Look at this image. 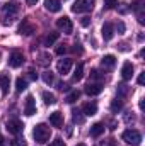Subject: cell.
Listing matches in <instances>:
<instances>
[{
	"instance_id": "cell-46",
	"label": "cell",
	"mask_w": 145,
	"mask_h": 146,
	"mask_svg": "<svg viewBox=\"0 0 145 146\" xmlns=\"http://www.w3.org/2000/svg\"><path fill=\"white\" fill-rule=\"evenodd\" d=\"M126 46H128V44H125V42H123V44L119 46V49H121V51H128V48H126Z\"/></svg>"
},
{
	"instance_id": "cell-16",
	"label": "cell",
	"mask_w": 145,
	"mask_h": 146,
	"mask_svg": "<svg viewBox=\"0 0 145 146\" xmlns=\"http://www.w3.org/2000/svg\"><path fill=\"white\" fill-rule=\"evenodd\" d=\"M103 133H104V124L103 122H96V124L91 126V136L92 138H99Z\"/></svg>"
},
{
	"instance_id": "cell-23",
	"label": "cell",
	"mask_w": 145,
	"mask_h": 146,
	"mask_svg": "<svg viewBox=\"0 0 145 146\" xmlns=\"http://www.w3.org/2000/svg\"><path fill=\"white\" fill-rule=\"evenodd\" d=\"M82 76H84V65H77L75 72H73V80L79 82V80H82Z\"/></svg>"
},
{
	"instance_id": "cell-24",
	"label": "cell",
	"mask_w": 145,
	"mask_h": 146,
	"mask_svg": "<svg viewBox=\"0 0 145 146\" xmlns=\"http://www.w3.org/2000/svg\"><path fill=\"white\" fill-rule=\"evenodd\" d=\"M58 36H60L58 33H51V34H48V36H46V39H44V44H46V46H53V44L56 42Z\"/></svg>"
},
{
	"instance_id": "cell-48",
	"label": "cell",
	"mask_w": 145,
	"mask_h": 146,
	"mask_svg": "<svg viewBox=\"0 0 145 146\" xmlns=\"http://www.w3.org/2000/svg\"><path fill=\"white\" fill-rule=\"evenodd\" d=\"M77 146H85V145H77Z\"/></svg>"
},
{
	"instance_id": "cell-15",
	"label": "cell",
	"mask_w": 145,
	"mask_h": 146,
	"mask_svg": "<svg viewBox=\"0 0 145 146\" xmlns=\"http://www.w3.org/2000/svg\"><path fill=\"white\" fill-rule=\"evenodd\" d=\"M132 76H133V65L130 61H126L123 65V68H121V78L123 80H130Z\"/></svg>"
},
{
	"instance_id": "cell-21",
	"label": "cell",
	"mask_w": 145,
	"mask_h": 146,
	"mask_svg": "<svg viewBox=\"0 0 145 146\" xmlns=\"http://www.w3.org/2000/svg\"><path fill=\"white\" fill-rule=\"evenodd\" d=\"M43 100H44V104L46 106H53L56 100H55V95L51 94V92H43Z\"/></svg>"
},
{
	"instance_id": "cell-44",
	"label": "cell",
	"mask_w": 145,
	"mask_h": 146,
	"mask_svg": "<svg viewBox=\"0 0 145 146\" xmlns=\"http://www.w3.org/2000/svg\"><path fill=\"white\" fill-rule=\"evenodd\" d=\"M133 119H135V117H133V115H125V121H126V122H130V121H132V122H133Z\"/></svg>"
},
{
	"instance_id": "cell-42",
	"label": "cell",
	"mask_w": 145,
	"mask_h": 146,
	"mask_svg": "<svg viewBox=\"0 0 145 146\" xmlns=\"http://www.w3.org/2000/svg\"><path fill=\"white\" fill-rule=\"evenodd\" d=\"M73 51H75V53H82V48H80V44H75V46H73Z\"/></svg>"
},
{
	"instance_id": "cell-27",
	"label": "cell",
	"mask_w": 145,
	"mask_h": 146,
	"mask_svg": "<svg viewBox=\"0 0 145 146\" xmlns=\"http://www.w3.org/2000/svg\"><path fill=\"white\" fill-rule=\"evenodd\" d=\"M51 61V56L48 54V53H43L41 56H39V65H43V66H46L48 63Z\"/></svg>"
},
{
	"instance_id": "cell-11",
	"label": "cell",
	"mask_w": 145,
	"mask_h": 146,
	"mask_svg": "<svg viewBox=\"0 0 145 146\" xmlns=\"http://www.w3.org/2000/svg\"><path fill=\"white\" fill-rule=\"evenodd\" d=\"M101 34H103V39L104 41H111L113 36H114V26L111 22H106L103 26V29H101Z\"/></svg>"
},
{
	"instance_id": "cell-29",
	"label": "cell",
	"mask_w": 145,
	"mask_h": 146,
	"mask_svg": "<svg viewBox=\"0 0 145 146\" xmlns=\"http://www.w3.org/2000/svg\"><path fill=\"white\" fill-rule=\"evenodd\" d=\"M43 80H44V83H53V73L44 72L43 73Z\"/></svg>"
},
{
	"instance_id": "cell-47",
	"label": "cell",
	"mask_w": 145,
	"mask_h": 146,
	"mask_svg": "<svg viewBox=\"0 0 145 146\" xmlns=\"http://www.w3.org/2000/svg\"><path fill=\"white\" fill-rule=\"evenodd\" d=\"M0 146H3V136H2V133H0Z\"/></svg>"
},
{
	"instance_id": "cell-10",
	"label": "cell",
	"mask_w": 145,
	"mask_h": 146,
	"mask_svg": "<svg viewBox=\"0 0 145 146\" xmlns=\"http://www.w3.org/2000/svg\"><path fill=\"white\" fill-rule=\"evenodd\" d=\"M34 31H36L34 26H33L28 19H24V21L21 22V26H19V34H22V36H31Z\"/></svg>"
},
{
	"instance_id": "cell-1",
	"label": "cell",
	"mask_w": 145,
	"mask_h": 146,
	"mask_svg": "<svg viewBox=\"0 0 145 146\" xmlns=\"http://www.w3.org/2000/svg\"><path fill=\"white\" fill-rule=\"evenodd\" d=\"M33 136H34V139L39 145H44L50 139V136H51V129L46 124H38L34 127V131H33Z\"/></svg>"
},
{
	"instance_id": "cell-4",
	"label": "cell",
	"mask_w": 145,
	"mask_h": 146,
	"mask_svg": "<svg viewBox=\"0 0 145 146\" xmlns=\"http://www.w3.org/2000/svg\"><path fill=\"white\" fill-rule=\"evenodd\" d=\"M56 27H58L60 31H63L65 34H72V31H73L72 21H70L67 15H63V17H60V19L56 21Z\"/></svg>"
},
{
	"instance_id": "cell-34",
	"label": "cell",
	"mask_w": 145,
	"mask_h": 146,
	"mask_svg": "<svg viewBox=\"0 0 145 146\" xmlns=\"http://www.w3.org/2000/svg\"><path fill=\"white\" fill-rule=\"evenodd\" d=\"M101 146H116V139L109 138V139H106V141H103V143H101Z\"/></svg>"
},
{
	"instance_id": "cell-20",
	"label": "cell",
	"mask_w": 145,
	"mask_h": 146,
	"mask_svg": "<svg viewBox=\"0 0 145 146\" xmlns=\"http://www.w3.org/2000/svg\"><path fill=\"white\" fill-rule=\"evenodd\" d=\"M121 109H123V99L118 97V99H114V100L111 102V112L116 114V112H119Z\"/></svg>"
},
{
	"instance_id": "cell-6",
	"label": "cell",
	"mask_w": 145,
	"mask_h": 146,
	"mask_svg": "<svg viewBox=\"0 0 145 146\" xmlns=\"http://www.w3.org/2000/svg\"><path fill=\"white\" fill-rule=\"evenodd\" d=\"M72 65H73V61L70 60V58H63V60H60V61H58V65H56L58 73H60V75H67V73H70Z\"/></svg>"
},
{
	"instance_id": "cell-31",
	"label": "cell",
	"mask_w": 145,
	"mask_h": 146,
	"mask_svg": "<svg viewBox=\"0 0 145 146\" xmlns=\"http://www.w3.org/2000/svg\"><path fill=\"white\" fill-rule=\"evenodd\" d=\"M118 5V0H104V7L106 9H114Z\"/></svg>"
},
{
	"instance_id": "cell-26",
	"label": "cell",
	"mask_w": 145,
	"mask_h": 146,
	"mask_svg": "<svg viewBox=\"0 0 145 146\" xmlns=\"http://www.w3.org/2000/svg\"><path fill=\"white\" fill-rule=\"evenodd\" d=\"M79 97H80V92H79V90H72V92L67 95V99H65V100H67L68 104H73L75 100H79Z\"/></svg>"
},
{
	"instance_id": "cell-43",
	"label": "cell",
	"mask_w": 145,
	"mask_h": 146,
	"mask_svg": "<svg viewBox=\"0 0 145 146\" xmlns=\"http://www.w3.org/2000/svg\"><path fill=\"white\" fill-rule=\"evenodd\" d=\"M119 90H121V94H126V92H128L126 85H119Z\"/></svg>"
},
{
	"instance_id": "cell-22",
	"label": "cell",
	"mask_w": 145,
	"mask_h": 146,
	"mask_svg": "<svg viewBox=\"0 0 145 146\" xmlns=\"http://www.w3.org/2000/svg\"><path fill=\"white\" fill-rule=\"evenodd\" d=\"M72 117H73V122H77V124H84V115H82V110L73 109L72 110Z\"/></svg>"
},
{
	"instance_id": "cell-7",
	"label": "cell",
	"mask_w": 145,
	"mask_h": 146,
	"mask_svg": "<svg viewBox=\"0 0 145 146\" xmlns=\"http://www.w3.org/2000/svg\"><path fill=\"white\" fill-rule=\"evenodd\" d=\"M22 63H24V56H22V53L14 51V53L9 56V65H10L12 68H19Z\"/></svg>"
},
{
	"instance_id": "cell-18",
	"label": "cell",
	"mask_w": 145,
	"mask_h": 146,
	"mask_svg": "<svg viewBox=\"0 0 145 146\" xmlns=\"http://www.w3.org/2000/svg\"><path fill=\"white\" fill-rule=\"evenodd\" d=\"M101 65L106 66V68H113V66L116 65V58H114L113 54H106V56L101 58Z\"/></svg>"
},
{
	"instance_id": "cell-2",
	"label": "cell",
	"mask_w": 145,
	"mask_h": 146,
	"mask_svg": "<svg viewBox=\"0 0 145 146\" xmlns=\"http://www.w3.org/2000/svg\"><path fill=\"white\" fill-rule=\"evenodd\" d=\"M121 139H123L125 143L132 145V146H138L142 143V134H140L137 129H126V131L121 134Z\"/></svg>"
},
{
	"instance_id": "cell-9",
	"label": "cell",
	"mask_w": 145,
	"mask_h": 146,
	"mask_svg": "<svg viewBox=\"0 0 145 146\" xmlns=\"http://www.w3.org/2000/svg\"><path fill=\"white\" fill-rule=\"evenodd\" d=\"M22 129H24V124L21 121H17V119L7 122V131L10 134H19V133H22Z\"/></svg>"
},
{
	"instance_id": "cell-17",
	"label": "cell",
	"mask_w": 145,
	"mask_h": 146,
	"mask_svg": "<svg viewBox=\"0 0 145 146\" xmlns=\"http://www.w3.org/2000/svg\"><path fill=\"white\" fill-rule=\"evenodd\" d=\"M17 10H19V5L15 2H9V3L3 5V12L7 15H14V14H17Z\"/></svg>"
},
{
	"instance_id": "cell-32",
	"label": "cell",
	"mask_w": 145,
	"mask_h": 146,
	"mask_svg": "<svg viewBox=\"0 0 145 146\" xmlns=\"http://www.w3.org/2000/svg\"><path fill=\"white\" fill-rule=\"evenodd\" d=\"M56 87H58V90H62V92H68V90H70V87H68L67 83H63V82H58Z\"/></svg>"
},
{
	"instance_id": "cell-19",
	"label": "cell",
	"mask_w": 145,
	"mask_h": 146,
	"mask_svg": "<svg viewBox=\"0 0 145 146\" xmlns=\"http://www.w3.org/2000/svg\"><path fill=\"white\" fill-rule=\"evenodd\" d=\"M9 85H10V76L9 75H0V88L3 94L9 92Z\"/></svg>"
},
{
	"instance_id": "cell-14",
	"label": "cell",
	"mask_w": 145,
	"mask_h": 146,
	"mask_svg": "<svg viewBox=\"0 0 145 146\" xmlns=\"http://www.w3.org/2000/svg\"><path fill=\"white\" fill-rule=\"evenodd\" d=\"M44 9L50 12H60L62 3H60V0H44Z\"/></svg>"
},
{
	"instance_id": "cell-25",
	"label": "cell",
	"mask_w": 145,
	"mask_h": 146,
	"mask_svg": "<svg viewBox=\"0 0 145 146\" xmlns=\"http://www.w3.org/2000/svg\"><path fill=\"white\" fill-rule=\"evenodd\" d=\"M26 87H28V82L24 80V78H17L15 80V90L21 94L22 90H26Z\"/></svg>"
},
{
	"instance_id": "cell-36",
	"label": "cell",
	"mask_w": 145,
	"mask_h": 146,
	"mask_svg": "<svg viewBox=\"0 0 145 146\" xmlns=\"http://www.w3.org/2000/svg\"><path fill=\"white\" fill-rule=\"evenodd\" d=\"M118 10H119V14H126V12H128V7H126V3H121V5L118 7Z\"/></svg>"
},
{
	"instance_id": "cell-39",
	"label": "cell",
	"mask_w": 145,
	"mask_h": 146,
	"mask_svg": "<svg viewBox=\"0 0 145 146\" xmlns=\"http://www.w3.org/2000/svg\"><path fill=\"white\" fill-rule=\"evenodd\" d=\"M50 146H65V143H63V139H60V138H58V139H55Z\"/></svg>"
},
{
	"instance_id": "cell-38",
	"label": "cell",
	"mask_w": 145,
	"mask_h": 146,
	"mask_svg": "<svg viewBox=\"0 0 145 146\" xmlns=\"http://www.w3.org/2000/svg\"><path fill=\"white\" fill-rule=\"evenodd\" d=\"M137 82H138V85H144L145 83V72H142L138 75V80H137Z\"/></svg>"
},
{
	"instance_id": "cell-5",
	"label": "cell",
	"mask_w": 145,
	"mask_h": 146,
	"mask_svg": "<svg viewBox=\"0 0 145 146\" xmlns=\"http://www.w3.org/2000/svg\"><path fill=\"white\" fill-rule=\"evenodd\" d=\"M24 114H26L28 117H31V115H34V114H36V102H34V97H33V95H28V97H26Z\"/></svg>"
},
{
	"instance_id": "cell-8",
	"label": "cell",
	"mask_w": 145,
	"mask_h": 146,
	"mask_svg": "<svg viewBox=\"0 0 145 146\" xmlns=\"http://www.w3.org/2000/svg\"><path fill=\"white\" fill-rule=\"evenodd\" d=\"M103 88H104V87H103L101 82H96V83H91V82H89V83L85 85V94H87V95H99V94L103 92Z\"/></svg>"
},
{
	"instance_id": "cell-45",
	"label": "cell",
	"mask_w": 145,
	"mask_h": 146,
	"mask_svg": "<svg viewBox=\"0 0 145 146\" xmlns=\"http://www.w3.org/2000/svg\"><path fill=\"white\" fill-rule=\"evenodd\" d=\"M26 2H28V5H36L39 0H26Z\"/></svg>"
},
{
	"instance_id": "cell-30",
	"label": "cell",
	"mask_w": 145,
	"mask_h": 146,
	"mask_svg": "<svg viewBox=\"0 0 145 146\" xmlns=\"http://www.w3.org/2000/svg\"><path fill=\"white\" fill-rule=\"evenodd\" d=\"M10 146H28V145H26V141H24V139L15 138V139H12V141H10Z\"/></svg>"
},
{
	"instance_id": "cell-37",
	"label": "cell",
	"mask_w": 145,
	"mask_h": 146,
	"mask_svg": "<svg viewBox=\"0 0 145 146\" xmlns=\"http://www.w3.org/2000/svg\"><path fill=\"white\" fill-rule=\"evenodd\" d=\"M12 22H14V15H7V17H5V21H3V24H5V26H10Z\"/></svg>"
},
{
	"instance_id": "cell-3",
	"label": "cell",
	"mask_w": 145,
	"mask_h": 146,
	"mask_svg": "<svg viewBox=\"0 0 145 146\" xmlns=\"http://www.w3.org/2000/svg\"><path fill=\"white\" fill-rule=\"evenodd\" d=\"M94 7V0H77L72 5V12L80 14V12H89Z\"/></svg>"
},
{
	"instance_id": "cell-40",
	"label": "cell",
	"mask_w": 145,
	"mask_h": 146,
	"mask_svg": "<svg viewBox=\"0 0 145 146\" xmlns=\"http://www.w3.org/2000/svg\"><path fill=\"white\" fill-rule=\"evenodd\" d=\"M28 78H29V80H36L38 78V75L34 73V70H29V72H28Z\"/></svg>"
},
{
	"instance_id": "cell-41",
	"label": "cell",
	"mask_w": 145,
	"mask_h": 146,
	"mask_svg": "<svg viewBox=\"0 0 145 146\" xmlns=\"http://www.w3.org/2000/svg\"><path fill=\"white\" fill-rule=\"evenodd\" d=\"M118 31H119V33H125V24H123L121 21L118 22Z\"/></svg>"
},
{
	"instance_id": "cell-28",
	"label": "cell",
	"mask_w": 145,
	"mask_h": 146,
	"mask_svg": "<svg viewBox=\"0 0 145 146\" xmlns=\"http://www.w3.org/2000/svg\"><path fill=\"white\" fill-rule=\"evenodd\" d=\"M103 78H104V75L99 72V70H92V72H91V80H97V82H99V80H103Z\"/></svg>"
},
{
	"instance_id": "cell-35",
	"label": "cell",
	"mask_w": 145,
	"mask_h": 146,
	"mask_svg": "<svg viewBox=\"0 0 145 146\" xmlns=\"http://www.w3.org/2000/svg\"><path fill=\"white\" fill-rule=\"evenodd\" d=\"M67 53V48H65V44H60L58 48H56V54H65Z\"/></svg>"
},
{
	"instance_id": "cell-33",
	"label": "cell",
	"mask_w": 145,
	"mask_h": 146,
	"mask_svg": "<svg viewBox=\"0 0 145 146\" xmlns=\"http://www.w3.org/2000/svg\"><path fill=\"white\" fill-rule=\"evenodd\" d=\"M80 26H82V27L91 26V17H87V15H85V17H82V19H80Z\"/></svg>"
},
{
	"instance_id": "cell-12",
	"label": "cell",
	"mask_w": 145,
	"mask_h": 146,
	"mask_svg": "<svg viewBox=\"0 0 145 146\" xmlns=\"http://www.w3.org/2000/svg\"><path fill=\"white\" fill-rule=\"evenodd\" d=\"M50 124L51 126H55V127H62L63 126V115H62V112H51L50 114Z\"/></svg>"
},
{
	"instance_id": "cell-13",
	"label": "cell",
	"mask_w": 145,
	"mask_h": 146,
	"mask_svg": "<svg viewBox=\"0 0 145 146\" xmlns=\"http://www.w3.org/2000/svg\"><path fill=\"white\" fill-rule=\"evenodd\" d=\"M82 114L84 115H94L97 114V104L96 102H87L82 106Z\"/></svg>"
}]
</instances>
